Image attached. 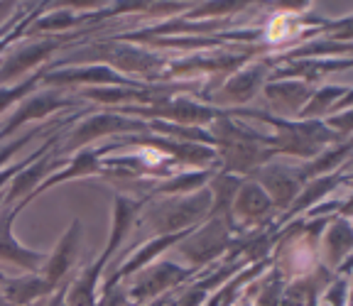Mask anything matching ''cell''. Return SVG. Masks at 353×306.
I'll return each mask as SVG.
<instances>
[{"label": "cell", "mask_w": 353, "mask_h": 306, "mask_svg": "<svg viewBox=\"0 0 353 306\" xmlns=\"http://www.w3.org/2000/svg\"><path fill=\"white\" fill-rule=\"evenodd\" d=\"M250 8H253V3H199V6H192L179 17L187 22H214V20H223L228 15L248 12Z\"/></svg>", "instance_id": "22"}, {"label": "cell", "mask_w": 353, "mask_h": 306, "mask_svg": "<svg viewBox=\"0 0 353 306\" xmlns=\"http://www.w3.org/2000/svg\"><path fill=\"white\" fill-rule=\"evenodd\" d=\"M44 74H47V66L37 69V72L30 74L28 79H22V81L12 83V86L0 88V115L6 113L8 108H15V103H20L25 96H30L32 91H37V86H39V81H42Z\"/></svg>", "instance_id": "23"}, {"label": "cell", "mask_w": 353, "mask_h": 306, "mask_svg": "<svg viewBox=\"0 0 353 306\" xmlns=\"http://www.w3.org/2000/svg\"><path fill=\"white\" fill-rule=\"evenodd\" d=\"M351 108V86L346 83H329L314 88L304 108L294 115V121H324L329 115Z\"/></svg>", "instance_id": "19"}, {"label": "cell", "mask_w": 353, "mask_h": 306, "mask_svg": "<svg viewBox=\"0 0 353 306\" xmlns=\"http://www.w3.org/2000/svg\"><path fill=\"white\" fill-rule=\"evenodd\" d=\"M326 289L316 294V306H348V292H351V279L343 274L336 282H326Z\"/></svg>", "instance_id": "24"}, {"label": "cell", "mask_w": 353, "mask_h": 306, "mask_svg": "<svg viewBox=\"0 0 353 306\" xmlns=\"http://www.w3.org/2000/svg\"><path fill=\"white\" fill-rule=\"evenodd\" d=\"M113 110V113L130 115L138 121H162L174 123V125H189V127H206L226 113L223 108L201 103L192 96H174V99L154 101L150 105H121V108H101Z\"/></svg>", "instance_id": "3"}, {"label": "cell", "mask_w": 353, "mask_h": 306, "mask_svg": "<svg viewBox=\"0 0 353 306\" xmlns=\"http://www.w3.org/2000/svg\"><path fill=\"white\" fill-rule=\"evenodd\" d=\"M3 279H6V274H3V272H0V282H3Z\"/></svg>", "instance_id": "30"}, {"label": "cell", "mask_w": 353, "mask_h": 306, "mask_svg": "<svg viewBox=\"0 0 353 306\" xmlns=\"http://www.w3.org/2000/svg\"><path fill=\"white\" fill-rule=\"evenodd\" d=\"M324 123L329 130H334L336 135H341L343 140H351V123H353V110L351 108H343V110H339V113H334V115H329V118H324Z\"/></svg>", "instance_id": "25"}, {"label": "cell", "mask_w": 353, "mask_h": 306, "mask_svg": "<svg viewBox=\"0 0 353 306\" xmlns=\"http://www.w3.org/2000/svg\"><path fill=\"white\" fill-rule=\"evenodd\" d=\"M3 201H6V192H0V206H3Z\"/></svg>", "instance_id": "28"}, {"label": "cell", "mask_w": 353, "mask_h": 306, "mask_svg": "<svg viewBox=\"0 0 353 306\" xmlns=\"http://www.w3.org/2000/svg\"><path fill=\"white\" fill-rule=\"evenodd\" d=\"M233 245H236V235L231 233L226 221L209 216L204 223L199 225V228H194L192 233L176 245V250H179V255L189 263V267L199 269V267H204V265L216 263V260H223V255H226Z\"/></svg>", "instance_id": "5"}, {"label": "cell", "mask_w": 353, "mask_h": 306, "mask_svg": "<svg viewBox=\"0 0 353 306\" xmlns=\"http://www.w3.org/2000/svg\"><path fill=\"white\" fill-rule=\"evenodd\" d=\"M148 132V123L130 118V115L113 113V110H94L91 115L74 123L64 132L61 143L54 147L57 157H72V154L86 150L88 145L99 140H110V137H125V135H143Z\"/></svg>", "instance_id": "2"}, {"label": "cell", "mask_w": 353, "mask_h": 306, "mask_svg": "<svg viewBox=\"0 0 353 306\" xmlns=\"http://www.w3.org/2000/svg\"><path fill=\"white\" fill-rule=\"evenodd\" d=\"M52 287L44 282L39 272H25L20 277H6L0 282V296L10 306H32L52 294Z\"/></svg>", "instance_id": "20"}, {"label": "cell", "mask_w": 353, "mask_h": 306, "mask_svg": "<svg viewBox=\"0 0 353 306\" xmlns=\"http://www.w3.org/2000/svg\"><path fill=\"white\" fill-rule=\"evenodd\" d=\"M248 179H253L268 194V198L272 201V208L280 211V214H285L304 186V179L299 176L297 167H287V164H280L275 159L268 162L265 167H260V170H255Z\"/></svg>", "instance_id": "9"}, {"label": "cell", "mask_w": 353, "mask_h": 306, "mask_svg": "<svg viewBox=\"0 0 353 306\" xmlns=\"http://www.w3.org/2000/svg\"><path fill=\"white\" fill-rule=\"evenodd\" d=\"M346 184H351L348 164L339 167V170L331 172V174L309 179L307 184L302 186V192L297 194V198L290 203V208H287L285 214H280V218H275V223L272 225H275V228H282V225H287L290 221L299 218L302 214H307V211H312V208L319 206L321 201H326V196H329L331 192H336L339 186H346Z\"/></svg>", "instance_id": "12"}, {"label": "cell", "mask_w": 353, "mask_h": 306, "mask_svg": "<svg viewBox=\"0 0 353 306\" xmlns=\"http://www.w3.org/2000/svg\"><path fill=\"white\" fill-rule=\"evenodd\" d=\"M351 69V57H329V59H297L287 61L282 66H275L270 72L268 81H282V79H294V81H304L309 86H314L319 79L329 76L334 72H343Z\"/></svg>", "instance_id": "18"}, {"label": "cell", "mask_w": 353, "mask_h": 306, "mask_svg": "<svg viewBox=\"0 0 353 306\" xmlns=\"http://www.w3.org/2000/svg\"><path fill=\"white\" fill-rule=\"evenodd\" d=\"M351 140H346V143H339V145H329V147H324L319 154H314L312 159H307V162H302L297 167L299 170V176L304 179V184H307L309 179H316V176H324V174H331V172H336L339 167H343V164H348V159H351Z\"/></svg>", "instance_id": "21"}, {"label": "cell", "mask_w": 353, "mask_h": 306, "mask_svg": "<svg viewBox=\"0 0 353 306\" xmlns=\"http://www.w3.org/2000/svg\"><path fill=\"white\" fill-rule=\"evenodd\" d=\"M25 206L28 203L20 201L0 211V263L15 265V267L25 269V272H39L44 260H47V252L22 245L15 238V233H12V223L25 211Z\"/></svg>", "instance_id": "10"}, {"label": "cell", "mask_w": 353, "mask_h": 306, "mask_svg": "<svg viewBox=\"0 0 353 306\" xmlns=\"http://www.w3.org/2000/svg\"><path fill=\"white\" fill-rule=\"evenodd\" d=\"M211 214V192L209 186L182 196H160L150 198L140 211L135 228H143L148 238L157 235H174L182 230H194L204 223ZM145 238V241H148Z\"/></svg>", "instance_id": "1"}, {"label": "cell", "mask_w": 353, "mask_h": 306, "mask_svg": "<svg viewBox=\"0 0 353 306\" xmlns=\"http://www.w3.org/2000/svg\"><path fill=\"white\" fill-rule=\"evenodd\" d=\"M83 101H79L77 96H69L64 91H52V88H44V91H32L30 96L15 103V110L10 113L3 125H0V143L12 140L15 132L28 123H42L44 118H50L52 113H59V110H79L83 108Z\"/></svg>", "instance_id": "6"}, {"label": "cell", "mask_w": 353, "mask_h": 306, "mask_svg": "<svg viewBox=\"0 0 353 306\" xmlns=\"http://www.w3.org/2000/svg\"><path fill=\"white\" fill-rule=\"evenodd\" d=\"M145 203H148V198L132 196V194H118V196L113 198V218H110L108 241H105L103 252L96 257L103 267L116 257V252L121 250L123 241H125L128 235H130V230L135 228V221H138Z\"/></svg>", "instance_id": "13"}, {"label": "cell", "mask_w": 353, "mask_h": 306, "mask_svg": "<svg viewBox=\"0 0 353 306\" xmlns=\"http://www.w3.org/2000/svg\"><path fill=\"white\" fill-rule=\"evenodd\" d=\"M79 250H81V218H74L69 228L61 233L54 250L47 252V260L39 269V274L52 289L74 277V269L79 265Z\"/></svg>", "instance_id": "11"}, {"label": "cell", "mask_w": 353, "mask_h": 306, "mask_svg": "<svg viewBox=\"0 0 353 306\" xmlns=\"http://www.w3.org/2000/svg\"><path fill=\"white\" fill-rule=\"evenodd\" d=\"M103 157H108L105 145H101V147H86V150H81V152L72 154V157L66 159V164L61 167V170H57L54 174L47 176V179L32 192V196L25 198V203L30 206L37 196H42V194H47L50 189H54L57 184H64V181L86 179V176H101V172H103L101 159Z\"/></svg>", "instance_id": "14"}, {"label": "cell", "mask_w": 353, "mask_h": 306, "mask_svg": "<svg viewBox=\"0 0 353 306\" xmlns=\"http://www.w3.org/2000/svg\"><path fill=\"white\" fill-rule=\"evenodd\" d=\"M69 282H72V279L61 282V285L57 287V289L52 292L50 296H44V299L39 301L37 306H66V292H69Z\"/></svg>", "instance_id": "26"}, {"label": "cell", "mask_w": 353, "mask_h": 306, "mask_svg": "<svg viewBox=\"0 0 353 306\" xmlns=\"http://www.w3.org/2000/svg\"><path fill=\"white\" fill-rule=\"evenodd\" d=\"M194 274H196L194 267H184V265L170 263V260H154L152 265L128 277L130 279L128 299L132 304H148V301L162 296L165 292L174 289L176 285H184Z\"/></svg>", "instance_id": "8"}, {"label": "cell", "mask_w": 353, "mask_h": 306, "mask_svg": "<svg viewBox=\"0 0 353 306\" xmlns=\"http://www.w3.org/2000/svg\"><path fill=\"white\" fill-rule=\"evenodd\" d=\"M66 159H69V157H57L54 147H52L42 159H37L34 164L25 167V170H22L20 174L10 181V186L6 189V201H3V206L8 208V206H12V203H20V201H25L28 196H32V192L37 189L39 184H42L44 179H47V176L54 174L57 170H61V167H64Z\"/></svg>", "instance_id": "17"}, {"label": "cell", "mask_w": 353, "mask_h": 306, "mask_svg": "<svg viewBox=\"0 0 353 306\" xmlns=\"http://www.w3.org/2000/svg\"><path fill=\"white\" fill-rule=\"evenodd\" d=\"M270 64L265 57L248 61L245 66H241L238 72L228 74L219 86L214 88V93L209 96V105L216 108H241V105L250 103V101L263 91V86L270 79Z\"/></svg>", "instance_id": "7"}, {"label": "cell", "mask_w": 353, "mask_h": 306, "mask_svg": "<svg viewBox=\"0 0 353 306\" xmlns=\"http://www.w3.org/2000/svg\"><path fill=\"white\" fill-rule=\"evenodd\" d=\"M351 252H353L351 218L339 214L331 216L324 233L319 238V255H321V263H324V269L336 272L348 257H351Z\"/></svg>", "instance_id": "15"}, {"label": "cell", "mask_w": 353, "mask_h": 306, "mask_svg": "<svg viewBox=\"0 0 353 306\" xmlns=\"http://www.w3.org/2000/svg\"><path fill=\"white\" fill-rule=\"evenodd\" d=\"M275 223V208L253 179H243L228 208V228L236 238L253 235Z\"/></svg>", "instance_id": "4"}, {"label": "cell", "mask_w": 353, "mask_h": 306, "mask_svg": "<svg viewBox=\"0 0 353 306\" xmlns=\"http://www.w3.org/2000/svg\"><path fill=\"white\" fill-rule=\"evenodd\" d=\"M312 93H314V86H309L304 81H294V79L268 81L263 86L265 101L270 103L268 113L277 115V118H294L304 108Z\"/></svg>", "instance_id": "16"}, {"label": "cell", "mask_w": 353, "mask_h": 306, "mask_svg": "<svg viewBox=\"0 0 353 306\" xmlns=\"http://www.w3.org/2000/svg\"><path fill=\"white\" fill-rule=\"evenodd\" d=\"M0 306H10V304H8V301L3 299V296H0Z\"/></svg>", "instance_id": "29"}, {"label": "cell", "mask_w": 353, "mask_h": 306, "mask_svg": "<svg viewBox=\"0 0 353 306\" xmlns=\"http://www.w3.org/2000/svg\"><path fill=\"white\" fill-rule=\"evenodd\" d=\"M17 8H20L17 3H0V25H3V22H6L8 17L17 10Z\"/></svg>", "instance_id": "27"}]
</instances>
